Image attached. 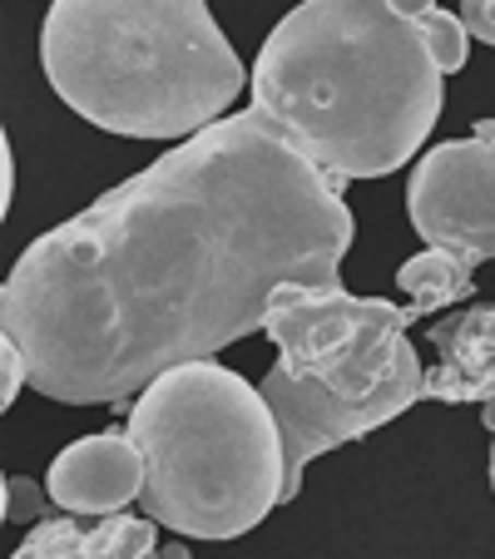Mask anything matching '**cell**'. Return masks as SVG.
Returning <instances> with one entry per match:
<instances>
[{
	"mask_svg": "<svg viewBox=\"0 0 495 559\" xmlns=\"http://www.w3.org/2000/svg\"><path fill=\"white\" fill-rule=\"evenodd\" d=\"M352 233L338 183L243 109L40 233L0 287V337L50 402L125 406L263 332L283 283H342Z\"/></svg>",
	"mask_w": 495,
	"mask_h": 559,
	"instance_id": "obj_1",
	"label": "cell"
},
{
	"mask_svg": "<svg viewBox=\"0 0 495 559\" xmlns=\"http://www.w3.org/2000/svg\"><path fill=\"white\" fill-rule=\"evenodd\" d=\"M441 64L391 0H303L263 40L254 109L327 179H387L432 139Z\"/></svg>",
	"mask_w": 495,
	"mask_h": 559,
	"instance_id": "obj_2",
	"label": "cell"
},
{
	"mask_svg": "<svg viewBox=\"0 0 495 559\" xmlns=\"http://www.w3.org/2000/svg\"><path fill=\"white\" fill-rule=\"evenodd\" d=\"M40 60L74 115L125 139L203 134L248 80L203 0H50Z\"/></svg>",
	"mask_w": 495,
	"mask_h": 559,
	"instance_id": "obj_3",
	"label": "cell"
},
{
	"mask_svg": "<svg viewBox=\"0 0 495 559\" xmlns=\"http://www.w3.org/2000/svg\"><path fill=\"white\" fill-rule=\"evenodd\" d=\"M416 317L387 297H352L342 283H283L263 312V332L278 342V361L263 377L287 455L283 506L297 500L303 471L377 426L397 421L426 396L422 357L406 328Z\"/></svg>",
	"mask_w": 495,
	"mask_h": 559,
	"instance_id": "obj_4",
	"label": "cell"
},
{
	"mask_svg": "<svg viewBox=\"0 0 495 559\" xmlns=\"http://www.w3.org/2000/svg\"><path fill=\"white\" fill-rule=\"evenodd\" d=\"M129 436L144 455L139 510L189 539H238L283 506L287 455L263 386L219 361H184L139 391Z\"/></svg>",
	"mask_w": 495,
	"mask_h": 559,
	"instance_id": "obj_5",
	"label": "cell"
},
{
	"mask_svg": "<svg viewBox=\"0 0 495 559\" xmlns=\"http://www.w3.org/2000/svg\"><path fill=\"white\" fill-rule=\"evenodd\" d=\"M406 213L422 243L456 253L465 267L495 258V144L481 134L436 144L416 158Z\"/></svg>",
	"mask_w": 495,
	"mask_h": 559,
	"instance_id": "obj_6",
	"label": "cell"
},
{
	"mask_svg": "<svg viewBox=\"0 0 495 559\" xmlns=\"http://www.w3.org/2000/svg\"><path fill=\"white\" fill-rule=\"evenodd\" d=\"M144 455L129 431H95L64 445L45 471V496L64 515H119L144 496Z\"/></svg>",
	"mask_w": 495,
	"mask_h": 559,
	"instance_id": "obj_7",
	"label": "cell"
},
{
	"mask_svg": "<svg viewBox=\"0 0 495 559\" xmlns=\"http://www.w3.org/2000/svg\"><path fill=\"white\" fill-rule=\"evenodd\" d=\"M11 559H193L184 545H158V520L149 515H99L35 520L31 535L15 545Z\"/></svg>",
	"mask_w": 495,
	"mask_h": 559,
	"instance_id": "obj_8",
	"label": "cell"
},
{
	"mask_svg": "<svg viewBox=\"0 0 495 559\" xmlns=\"http://www.w3.org/2000/svg\"><path fill=\"white\" fill-rule=\"evenodd\" d=\"M426 342L436 347V367L426 371V402H446V406L491 402L495 396V302L432 322Z\"/></svg>",
	"mask_w": 495,
	"mask_h": 559,
	"instance_id": "obj_9",
	"label": "cell"
},
{
	"mask_svg": "<svg viewBox=\"0 0 495 559\" xmlns=\"http://www.w3.org/2000/svg\"><path fill=\"white\" fill-rule=\"evenodd\" d=\"M397 287L406 293V312L422 322V317L441 312V307L475 293V267H465L456 253L426 248V253L406 258V263L397 267Z\"/></svg>",
	"mask_w": 495,
	"mask_h": 559,
	"instance_id": "obj_10",
	"label": "cell"
},
{
	"mask_svg": "<svg viewBox=\"0 0 495 559\" xmlns=\"http://www.w3.org/2000/svg\"><path fill=\"white\" fill-rule=\"evenodd\" d=\"M416 31L426 35V45H432L436 64H441V74H461L465 70V55H471V31H465L461 15L451 11H426L422 21H416Z\"/></svg>",
	"mask_w": 495,
	"mask_h": 559,
	"instance_id": "obj_11",
	"label": "cell"
},
{
	"mask_svg": "<svg viewBox=\"0 0 495 559\" xmlns=\"http://www.w3.org/2000/svg\"><path fill=\"white\" fill-rule=\"evenodd\" d=\"M0 361H5V381H0V412H11L15 406V391H21V381H31V367H25V352L15 347L11 337H0Z\"/></svg>",
	"mask_w": 495,
	"mask_h": 559,
	"instance_id": "obj_12",
	"label": "cell"
},
{
	"mask_svg": "<svg viewBox=\"0 0 495 559\" xmlns=\"http://www.w3.org/2000/svg\"><path fill=\"white\" fill-rule=\"evenodd\" d=\"M5 520H45L40 490H35L25 475H5Z\"/></svg>",
	"mask_w": 495,
	"mask_h": 559,
	"instance_id": "obj_13",
	"label": "cell"
},
{
	"mask_svg": "<svg viewBox=\"0 0 495 559\" xmlns=\"http://www.w3.org/2000/svg\"><path fill=\"white\" fill-rule=\"evenodd\" d=\"M461 21L475 40L495 45V0H461Z\"/></svg>",
	"mask_w": 495,
	"mask_h": 559,
	"instance_id": "obj_14",
	"label": "cell"
},
{
	"mask_svg": "<svg viewBox=\"0 0 495 559\" xmlns=\"http://www.w3.org/2000/svg\"><path fill=\"white\" fill-rule=\"evenodd\" d=\"M391 5H397L406 21H422L426 11H436V0H391Z\"/></svg>",
	"mask_w": 495,
	"mask_h": 559,
	"instance_id": "obj_15",
	"label": "cell"
},
{
	"mask_svg": "<svg viewBox=\"0 0 495 559\" xmlns=\"http://www.w3.org/2000/svg\"><path fill=\"white\" fill-rule=\"evenodd\" d=\"M481 421H485V431H491V490H495V396L481 406Z\"/></svg>",
	"mask_w": 495,
	"mask_h": 559,
	"instance_id": "obj_16",
	"label": "cell"
},
{
	"mask_svg": "<svg viewBox=\"0 0 495 559\" xmlns=\"http://www.w3.org/2000/svg\"><path fill=\"white\" fill-rule=\"evenodd\" d=\"M0 179H5V209H11V183H15V169H11V148H5V169H0Z\"/></svg>",
	"mask_w": 495,
	"mask_h": 559,
	"instance_id": "obj_17",
	"label": "cell"
},
{
	"mask_svg": "<svg viewBox=\"0 0 495 559\" xmlns=\"http://www.w3.org/2000/svg\"><path fill=\"white\" fill-rule=\"evenodd\" d=\"M475 134L491 139V144H495V119H481V124H475Z\"/></svg>",
	"mask_w": 495,
	"mask_h": 559,
	"instance_id": "obj_18",
	"label": "cell"
}]
</instances>
